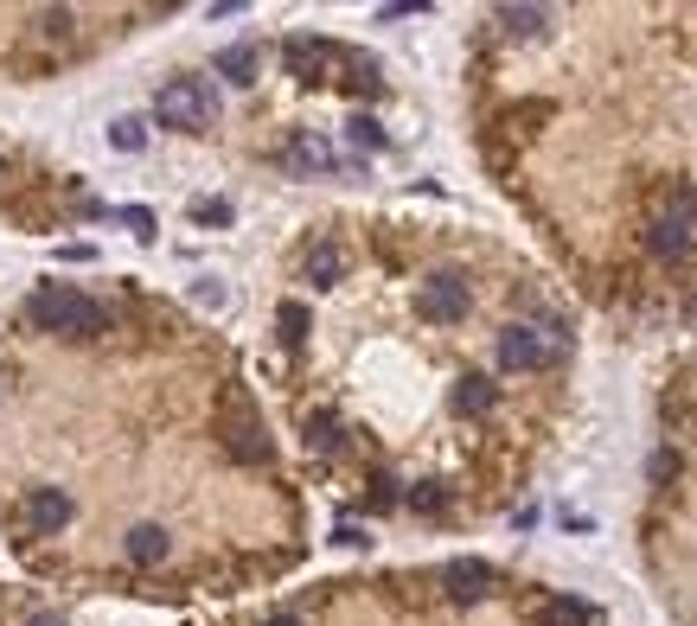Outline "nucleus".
<instances>
[{
	"label": "nucleus",
	"instance_id": "nucleus-15",
	"mask_svg": "<svg viewBox=\"0 0 697 626\" xmlns=\"http://www.w3.org/2000/svg\"><path fill=\"white\" fill-rule=\"evenodd\" d=\"M257 46H231V52H218V78H231V83H257Z\"/></svg>",
	"mask_w": 697,
	"mask_h": 626
},
{
	"label": "nucleus",
	"instance_id": "nucleus-14",
	"mask_svg": "<svg viewBox=\"0 0 697 626\" xmlns=\"http://www.w3.org/2000/svg\"><path fill=\"white\" fill-rule=\"evenodd\" d=\"M492 403H499V391H492L487 377H461V384H455V410H461V416H487Z\"/></svg>",
	"mask_w": 697,
	"mask_h": 626
},
{
	"label": "nucleus",
	"instance_id": "nucleus-9",
	"mask_svg": "<svg viewBox=\"0 0 697 626\" xmlns=\"http://www.w3.org/2000/svg\"><path fill=\"white\" fill-rule=\"evenodd\" d=\"M646 250H653V256H685V250H691V218H678V211H671V218H653Z\"/></svg>",
	"mask_w": 697,
	"mask_h": 626
},
{
	"label": "nucleus",
	"instance_id": "nucleus-7",
	"mask_svg": "<svg viewBox=\"0 0 697 626\" xmlns=\"http://www.w3.org/2000/svg\"><path fill=\"white\" fill-rule=\"evenodd\" d=\"M282 166H295V173H333L339 154L320 141V134H295V141L282 148Z\"/></svg>",
	"mask_w": 697,
	"mask_h": 626
},
{
	"label": "nucleus",
	"instance_id": "nucleus-13",
	"mask_svg": "<svg viewBox=\"0 0 697 626\" xmlns=\"http://www.w3.org/2000/svg\"><path fill=\"white\" fill-rule=\"evenodd\" d=\"M595 614L583 607V600H569V595H550L538 600V626H589Z\"/></svg>",
	"mask_w": 697,
	"mask_h": 626
},
{
	"label": "nucleus",
	"instance_id": "nucleus-10",
	"mask_svg": "<svg viewBox=\"0 0 697 626\" xmlns=\"http://www.w3.org/2000/svg\"><path fill=\"white\" fill-rule=\"evenodd\" d=\"M441 582H448V595H455V600H480L492 588V569H487V563H448Z\"/></svg>",
	"mask_w": 697,
	"mask_h": 626
},
{
	"label": "nucleus",
	"instance_id": "nucleus-4",
	"mask_svg": "<svg viewBox=\"0 0 697 626\" xmlns=\"http://www.w3.org/2000/svg\"><path fill=\"white\" fill-rule=\"evenodd\" d=\"M467 307H474V287L455 269H441V275H429V282L416 287V313L429 326H455V320H467Z\"/></svg>",
	"mask_w": 697,
	"mask_h": 626
},
{
	"label": "nucleus",
	"instance_id": "nucleus-3",
	"mask_svg": "<svg viewBox=\"0 0 697 626\" xmlns=\"http://www.w3.org/2000/svg\"><path fill=\"white\" fill-rule=\"evenodd\" d=\"M155 115L160 129H180V134H206L211 115H218V97H211L206 78H173L167 90L155 97Z\"/></svg>",
	"mask_w": 697,
	"mask_h": 626
},
{
	"label": "nucleus",
	"instance_id": "nucleus-16",
	"mask_svg": "<svg viewBox=\"0 0 697 626\" xmlns=\"http://www.w3.org/2000/svg\"><path fill=\"white\" fill-rule=\"evenodd\" d=\"M339 442H346V435H339L333 416H313L308 422V447H313V454H339Z\"/></svg>",
	"mask_w": 697,
	"mask_h": 626
},
{
	"label": "nucleus",
	"instance_id": "nucleus-18",
	"mask_svg": "<svg viewBox=\"0 0 697 626\" xmlns=\"http://www.w3.org/2000/svg\"><path fill=\"white\" fill-rule=\"evenodd\" d=\"M499 27H506V32H538L544 7H499Z\"/></svg>",
	"mask_w": 697,
	"mask_h": 626
},
{
	"label": "nucleus",
	"instance_id": "nucleus-6",
	"mask_svg": "<svg viewBox=\"0 0 697 626\" xmlns=\"http://www.w3.org/2000/svg\"><path fill=\"white\" fill-rule=\"evenodd\" d=\"M225 447H231V454L243 461V467H262V461H269V435H262V422L250 416L243 403L231 410V428H225Z\"/></svg>",
	"mask_w": 697,
	"mask_h": 626
},
{
	"label": "nucleus",
	"instance_id": "nucleus-22",
	"mask_svg": "<svg viewBox=\"0 0 697 626\" xmlns=\"http://www.w3.org/2000/svg\"><path fill=\"white\" fill-rule=\"evenodd\" d=\"M122 218H129V224H135V231H141V236H155V211H141V205H129V211H122Z\"/></svg>",
	"mask_w": 697,
	"mask_h": 626
},
{
	"label": "nucleus",
	"instance_id": "nucleus-5",
	"mask_svg": "<svg viewBox=\"0 0 697 626\" xmlns=\"http://www.w3.org/2000/svg\"><path fill=\"white\" fill-rule=\"evenodd\" d=\"M333 46H327V39H308V32H295V39H288V46H282V64H288V71H295V78H301V83H320V78H327V64H333Z\"/></svg>",
	"mask_w": 697,
	"mask_h": 626
},
{
	"label": "nucleus",
	"instance_id": "nucleus-24",
	"mask_svg": "<svg viewBox=\"0 0 697 626\" xmlns=\"http://www.w3.org/2000/svg\"><path fill=\"white\" fill-rule=\"evenodd\" d=\"M269 626H301V620H295V614H276V620H269Z\"/></svg>",
	"mask_w": 697,
	"mask_h": 626
},
{
	"label": "nucleus",
	"instance_id": "nucleus-17",
	"mask_svg": "<svg viewBox=\"0 0 697 626\" xmlns=\"http://www.w3.org/2000/svg\"><path fill=\"white\" fill-rule=\"evenodd\" d=\"M109 141H116L122 154H141V148H148V129H141L135 115H122V122H109Z\"/></svg>",
	"mask_w": 697,
	"mask_h": 626
},
{
	"label": "nucleus",
	"instance_id": "nucleus-20",
	"mask_svg": "<svg viewBox=\"0 0 697 626\" xmlns=\"http://www.w3.org/2000/svg\"><path fill=\"white\" fill-rule=\"evenodd\" d=\"M352 141H359V148H385V129H378L371 115H352Z\"/></svg>",
	"mask_w": 697,
	"mask_h": 626
},
{
	"label": "nucleus",
	"instance_id": "nucleus-19",
	"mask_svg": "<svg viewBox=\"0 0 697 626\" xmlns=\"http://www.w3.org/2000/svg\"><path fill=\"white\" fill-rule=\"evenodd\" d=\"M282 340L288 345L308 340V307H301V301H288V307H282Z\"/></svg>",
	"mask_w": 697,
	"mask_h": 626
},
{
	"label": "nucleus",
	"instance_id": "nucleus-21",
	"mask_svg": "<svg viewBox=\"0 0 697 626\" xmlns=\"http://www.w3.org/2000/svg\"><path fill=\"white\" fill-rule=\"evenodd\" d=\"M410 505H416V512H441L448 498H441V486H416V493H410Z\"/></svg>",
	"mask_w": 697,
	"mask_h": 626
},
{
	"label": "nucleus",
	"instance_id": "nucleus-2",
	"mask_svg": "<svg viewBox=\"0 0 697 626\" xmlns=\"http://www.w3.org/2000/svg\"><path fill=\"white\" fill-rule=\"evenodd\" d=\"M569 352V333L557 320H518L499 333V365L506 371H550Z\"/></svg>",
	"mask_w": 697,
	"mask_h": 626
},
{
	"label": "nucleus",
	"instance_id": "nucleus-26",
	"mask_svg": "<svg viewBox=\"0 0 697 626\" xmlns=\"http://www.w3.org/2000/svg\"><path fill=\"white\" fill-rule=\"evenodd\" d=\"M0 173H7V160H0Z\"/></svg>",
	"mask_w": 697,
	"mask_h": 626
},
{
	"label": "nucleus",
	"instance_id": "nucleus-8",
	"mask_svg": "<svg viewBox=\"0 0 697 626\" xmlns=\"http://www.w3.org/2000/svg\"><path fill=\"white\" fill-rule=\"evenodd\" d=\"M64 518H71V498L58 493V486H32L27 493V524L32 531H64Z\"/></svg>",
	"mask_w": 697,
	"mask_h": 626
},
{
	"label": "nucleus",
	"instance_id": "nucleus-23",
	"mask_svg": "<svg viewBox=\"0 0 697 626\" xmlns=\"http://www.w3.org/2000/svg\"><path fill=\"white\" fill-rule=\"evenodd\" d=\"M199 218H206V224H225V218H231V205H218V199H206V205H199Z\"/></svg>",
	"mask_w": 697,
	"mask_h": 626
},
{
	"label": "nucleus",
	"instance_id": "nucleus-12",
	"mask_svg": "<svg viewBox=\"0 0 697 626\" xmlns=\"http://www.w3.org/2000/svg\"><path fill=\"white\" fill-rule=\"evenodd\" d=\"M339 275H346V250L320 236V243L308 250V282H313V287H327V282H339Z\"/></svg>",
	"mask_w": 697,
	"mask_h": 626
},
{
	"label": "nucleus",
	"instance_id": "nucleus-11",
	"mask_svg": "<svg viewBox=\"0 0 697 626\" xmlns=\"http://www.w3.org/2000/svg\"><path fill=\"white\" fill-rule=\"evenodd\" d=\"M122 556H129L135 569H155L160 556H167V531H160V524H141V531H129Z\"/></svg>",
	"mask_w": 697,
	"mask_h": 626
},
{
	"label": "nucleus",
	"instance_id": "nucleus-1",
	"mask_svg": "<svg viewBox=\"0 0 697 626\" xmlns=\"http://www.w3.org/2000/svg\"><path fill=\"white\" fill-rule=\"evenodd\" d=\"M27 320L39 333H71V340H97L109 326V313L90 294H78V287H39L27 301Z\"/></svg>",
	"mask_w": 697,
	"mask_h": 626
},
{
	"label": "nucleus",
	"instance_id": "nucleus-25",
	"mask_svg": "<svg viewBox=\"0 0 697 626\" xmlns=\"http://www.w3.org/2000/svg\"><path fill=\"white\" fill-rule=\"evenodd\" d=\"M32 626H58V620H32Z\"/></svg>",
	"mask_w": 697,
	"mask_h": 626
}]
</instances>
